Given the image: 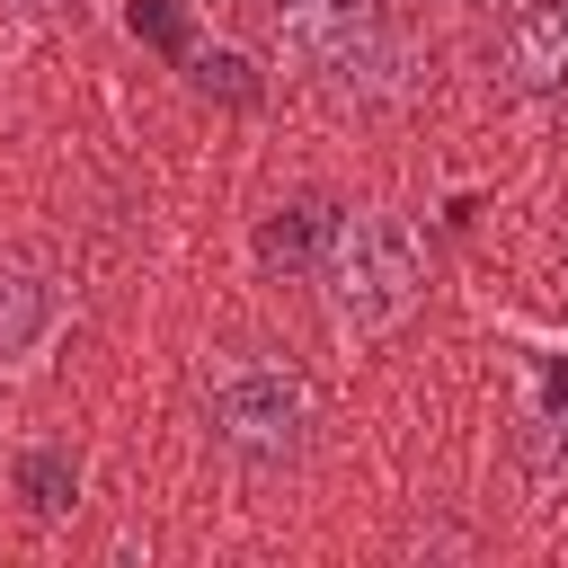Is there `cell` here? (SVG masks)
Returning <instances> with one entry per match:
<instances>
[{
  "label": "cell",
  "mask_w": 568,
  "mask_h": 568,
  "mask_svg": "<svg viewBox=\"0 0 568 568\" xmlns=\"http://www.w3.org/2000/svg\"><path fill=\"white\" fill-rule=\"evenodd\" d=\"M524 470H532L541 488H568V417H541V426L524 435Z\"/></svg>",
  "instance_id": "cell-6"
},
{
  "label": "cell",
  "mask_w": 568,
  "mask_h": 568,
  "mask_svg": "<svg viewBox=\"0 0 568 568\" xmlns=\"http://www.w3.org/2000/svg\"><path fill=\"white\" fill-rule=\"evenodd\" d=\"M311 231H320V204H293V213L266 231V257H302V240H311Z\"/></svg>",
  "instance_id": "cell-8"
},
{
  "label": "cell",
  "mask_w": 568,
  "mask_h": 568,
  "mask_svg": "<svg viewBox=\"0 0 568 568\" xmlns=\"http://www.w3.org/2000/svg\"><path fill=\"white\" fill-rule=\"evenodd\" d=\"M204 426L231 462L248 470H284L311 444V382L275 355V346H231L204 373Z\"/></svg>",
  "instance_id": "cell-1"
},
{
  "label": "cell",
  "mask_w": 568,
  "mask_h": 568,
  "mask_svg": "<svg viewBox=\"0 0 568 568\" xmlns=\"http://www.w3.org/2000/svg\"><path fill=\"white\" fill-rule=\"evenodd\" d=\"M497 71L532 98L568 89V0H515L497 27Z\"/></svg>",
  "instance_id": "cell-4"
},
{
  "label": "cell",
  "mask_w": 568,
  "mask_h": 568,
  "mask_svg": "<svg viewBox=\"0 0 568 568\" xmlns=\"http://www.w3.org/2000/svg\"><path fill=\"white\" fill-rule=\"evenodd\" d=\"M266 27H275V44H284L302 71H355V62L373 53L382 0H275Z\"/></svg>",
  "instance_id": "cell-3"
},
{
  "label": "cell",
  "mask_w": 568,
  "mask_h": 568,
  "mask_svg": "<svg viewBox=\"0 0 568 568\" xmlns=\"http://www.w3.org/2000/svg\"><path fill=\"white\" fill-rule=\"evenodd\" d=\"M18 9H27V18H71L80 0H18Z\"/></svg>",
  "instance_id": "cell-9"
},
{
  "label": "cell",
  "mask_w": 568,
  "mask_h": 568,
  "mask_svg": "<svg viewBox=\"0 0 568 568\" xmlns=\"http://www.w3.org/2000/svg\"><path fill=\"white\" fill-rule=\"evenodd\" d=\"M320 284H328V320L346 337H390L426 293V248L399 213H346V222H328Z\"/></svg>",
  "instance_id": "cell-2"
},
{
  "label": "cell",
  "mask_w": 568,
  "mask_h": 568,
  "mask_svg": "<svg viewBox=\"0 0 568 568\" xmlns=\"http://www.w3.org/2000/svg\"><path fill=\"white\" fill-rule=\"evenodd\" d=\"M62 497H71V462H62V453H36V462H27V506L53 515Z\"/></svg>",
  "instance_id": "cell-7"
},
{
  "label": "cell",
  "mask_w": 568,
  "mask_h": 568,
  "mask_svg": "<svg viewBox=\"0 0 568 568\" xmlns=\"http://www.w3.org/2000/svg\"><path fill=\"white\" fill-rule=\"evenodd\" d=\"M53 328H62V284L36 257H0V364L44 355Z\"/></svg>",
  "instance_id": "cell-5"
}]
</instances>
